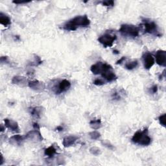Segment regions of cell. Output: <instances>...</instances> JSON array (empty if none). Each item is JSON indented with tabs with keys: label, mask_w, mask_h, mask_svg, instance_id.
I'll return each instance as SVG.
<instances>
[{
	"label": "cell",
	"mask_w": 166,
	"mask_h": 166,
	"mask_svg": "<svg viewBox=\"0 0 166 166\" xmlns=\"http://www.w3.org/2000/svg\"><path fill=\"white\" fill-rule=\"evenodd\" d=\"M90 24V20L86 15L77 16L64 24L62 29L66 31H74L79 27H86Z\"/></svg>",
	"instance_id": "cell-1"
},
{
	"label": "cell",
	"mask_w": 166,
	"mask_h": 166,
	"mask_svg": "<svg viewBox=\"0 0 166 166\" xmlns=\"http://www.w3.org/2000/svg\"><path fill=\"white\" fill-rule=\"evenodd\" d=\"M151 137L148 136V129H144L143 130H139L134 133L132 138V141L134 144H138L143 146H148L151 144Z\"/></svg>",
	"instance_id": "cell-2"
},
{
	"label": "cell",
	"mask_w": 166,
	"mask_h": 166,
	"mask_svg": "<svg viewBox=\"0 0 166 166\" xmlns=\"http://www.w3.org/2000/svg\"><path fill=\"white\" fill-rule=\"evenodd\" d=\"M119 31L121 35L134 39L139 35V28L134 25L123 24L121 25Z\"/></svg>",
	"instance_id": "cell-3"
},
{
	"label": "cell",
	"mask_w": 166,
	"mask_h": 166,
	"mask_svg": "<svg viewBox=\"0 0 166 166\" xmlns=\"http://www.w3.org/2000/svg\"><path fill=\"white\" fill-rule=\"evenodd\" d=\"M112 69V67L106 63H103L101 62H97L95 64L92 65L90 70L94 75L101 74L106 71Z\"/></svg>",
	"instance_id": "cell-4"
},
{
	"label": "cell",
	"mask_w": 166,
	"mask_h": 166,
	"mask_svg": "<svg viewBox=\"0 0 166 166\" xmlns=\"http://www.w3.org/2000/svg\"><path fill=\"white\" fill-rule=\"evenodd\" d=\"M116 39H117L116 35H112V34H110L106 33L103 34V35H101L99 38L98 41L100 43H101L104 48H108L112 47Z\"/></svg>",
	"instance_id": "cell-5"
},
{
	"label": "cell",
	"mask_w": 166,
	"mask_h": 166,
	"mask_svg": "<svg viewBox=\"0 0 166 166\" xmlns=\"http://www.w3.org/2000/svg\"><path fill=\"white\" fill-rule=\"evenodd\" d=\"M144 27L145 29V33L154 34V35L157 36H161L158 31V25H156L155 22L145 21L144 24Z\"/></svg>",
	"instance_id": "cell-6"
},
{
	"label": "cell",
	"mask_w": 166,
	"mask_h": 166,
	"mask_svg": "<svg viewBox=\"0 0 166 166\" xmlns=\"http://www.w3.org/2000/svg\"><path fill=\"white\" fill-rule=\"evenodd\" d=\"M143 62H144V68L145 69H150L152 67L154 66V59L152 55L148 52L147 53H145L143 55Z\"/></svg>",
	"instance_id": "cell-7"
},
{
	"label": "cell",
	"mask_w": 166,
	"mask_h": 166,
	"mask_svg": "<svg viewBox=\"0 0 166 166\" xmlns=\"http://www.w3.org/2000/svg\"><path fill=\"white\" fill-rule=\"evenodd\" d=\"M25 138L30 140H35L41 141L43 140V137L40 132V130L34 129L31 130L25 135Z\"/></svg>",
	"instance_id": "cell-8"
},
{
	"label": "cell",
	"mask_w": 166,
	"mask_h": 166,
	"mask_svg": "<svg viewBox=\"0 0 166 166\" xmlns=\"http://www.w3.org/2000/svg\"><path fill=\"white\" fill-rule=\"evenodd\" d=\"M156 62L159 66L163 67L166 66V51L164 50H158L156 51Z\"/></svg>",
	"instance_id": "cell-9"
},
{
	"label": "cell",
	"mask_w": 166,
	"mask_h": 166,
	"mask_svg": "<svg viewBox=\"0 0 166 166\" xmlns=\"http://www.w3.org/2000/svg\"><path fill=\"white\" fill-rule=\"evenodd\" d=\"M28 86L36 92H42L45 89V84L39 81H32L28 83Z\"/></svg>",
	"instance_id": "cell-10"
},
{
	"label": "cell",
	"mask_w": 166,
	"mask_h": 166,
	"mask_svg": "<svg viewBox=\"0 0 166 166\" xmlns=\"http://www.w3.org/2000/svg\"><path fill=\"white\" fill-rule=\"evenodd\" d=\"M4 123H5V126L6 127L7 129L13 131V132H20L19 125L16 121L13 120V119L6 118L4 119Z\"/></svg>",
	"instance_id": "cell-11"
},
{
	"label": "cell",
	"mask_w": 166,
	"mask_h": 166,
	"mask_svg": "<svg viewBox=\"0 0 166 166\" xmlns=\"http://www.w3.org/2000/svg\"><path fill=\"white\" fill-rule=\"evenodd\" d=\"M71 83L69 81L66 79H64L61 81L58 86V90L57 91V94H60L62 92H65L70 88Z\"/></svg>",
	"instance_id": "cell-12"
},
{
	"label": "cell",
	"mask_w": 166,
	"mask_h": 166,
	"mask_svg": "<svg viewBox=\"0 0 166 166\" xmlns=\"http://www.w3.org/2000/svg\"><path fill=\"white\" fill-rule=\"evenodd\" d=\"M77 139H78V137L74 135L66 136L63 139L62 144L64 147H69L72 146L73 145H74Z\"/></svg>",
	"instance_id": "cell-13"
},
{
	"label": "cell",
	"mask_w": 166,
	"mask_h": 166,
	"mask_svg": "<svg viewBox=\"0 0 166 166\" xmlns=\"http://www.w3.org/2000/svg\"><path fill=\"white\" fill-rule=\"evenodd\" d=\"M12 83L20 86H25L29 82L27 78L23 76H14L12 79Z\"/></svg>",
	"instance_id": "cell-14"
},
{
	"label": "cell",
	"mask_w": 166,
	"mask_h": 166,
	"mask_svg": "<svg viewBox=\"0 0 166 166\" xmlns=\"http://www.w3.org/2000/svg\"><path fill=\"white\" fill-rule=\"evenodd\" d=\"M101 75L108 82H112V81L117 79V76H116L115 73L112 71V69H110V70L102 73Z\"/></svg>",
	"instance_id": "cell-15"
},
{
	"label": "cell",
	"mask_w": 166,
	"mask_h": 166,
	"mask_svg": "<svg viewBox=\"0 0 166 166\" xmlns=\"http://www.w3.org/2000/svg\"><path fill=\"white\" fill-rule=\"evenodd\" d=\"M43 108L40 106L32 108L31 109V114L33 117L39 119L41 118V116L43 113Z\"/></svg>",
	"instance_id": "cell-16"
},
{
	"label": "cell",
	"mask_w": 166,
	"mask_h": 166,
	"mask_svg": "<svg viewBox=\"0 0 166 166\" xmlns=\"http://www.w3.org/2000/svg\"><path fill=\"white\" fill-rule=\"evenodd\" d=\"M0 24L5 27H8L11 24V18L4 13H0Z\"/></svg>",
	"instance_id": "cell-17"
},
{
	"label": "cell",
	"mask_w": 166,
	"mask_h": 166,
	"mask_svg": "<svg viewBox=\"0 0 166 166\" xmlns=\"http://www.w3.org/2000/svg\"><path fill=\"white\" fill-rule=\"evenodd\" d=\"M24 137L21 135H14L11 137L10 138V143L13 145H20L24 141Z\"/></svg>",
	"instance_id": "cell-18"
},
{
	"label": "cell",
	"mask_w": 166,
	"mask_h": 166,
	"mask_svg": "<svg viewBox=\"0 0 166 166\" xmlns=\"http://www.w3.org/2000/svg\"><path fill=\"white\" fill-rule=\"evenodd\" d=\"M44 154L46 156H48L49 158H52V157H53L57 154V150L54 147V146L51 145L50 147L46 148L44 151Z\"/></svg>",
	"instance_id": "cell-19"
},
{
	"label": "cell",
	"mask_w": 166,
	"mask_h": 166,
	"mask_svg": "<svg viewBox=\"0 0 166 166\" xmlns=\"http://www.w3.org/2000/svg\"><path fill=\"white\" fill-rule=\"evenodd\" d=\"M90 126L94 130H97L99 129H100L102 126L101 119H93V120L90 122Z\"/></svg>",
	"instance_id": "cell-20"
},
{
	"label": "cell",
	"mask_w": 166,
	"mask_h": 166,
	"mask_svg": "<svg viewBox=\"0 0 166 166\" xmlns=\"http://www.w3.org/2000/svg\"><path fill=\"white\" fill-rule=\"evenodd\" d=\"M138 65V60H134L132 61H130V62H128L126 64H125V68L128 70H132L134 68H136L137 66Z\"/></svg>",
	"instance_id": "cell-21"
},
{
	"label": "cell",
	"mask_w": 166,
	"mask_h": 166,
	"mask_svg": "<svg viewBox=\"0 0 166 166\" xmlns=\"http://www.w3.org/2000/svg\"><path fill=\"white\" fill-rule=\"evenodd\" d=\"M101 144L103 145L104 147H106L107 148H109V149L111 151H113L115 149V147L113 146L112 143L109 140H108V139H103V140H101Z\"/></svg>",
	"instance_id": "cell-22"
},
{
	"label": "cell",
	"mask_w": 166,
	"mask_h": 166,
	"mask_svg": "<svg viewBox=\"0 0 166 166\" xmlns=\"http://www.w3.org/2000/svg\"><path fill=\"white\" fill-rule=\"evenodd\" d=\"M34 61L33 62H31V63H29V65L31 66H38L41 64L42 63V61L40 59V57L38 56V55H34Z\"/></svg>",
	"instance_id": "cell-23"
},
{
	"label": "cell",
	"mask_w": 166,
	"mask_h": 166,
	"mask_svg": "<svg viewBox=\"0 0 166 166\" xmlns=\"http://www.w3.org/2000/svg\"><path fill=\"white\" fill-rule=\"evenodd\" d=\"M90 153H91L92 155L94 156H99L101 154L102 152L99 148H98L97 147H92L90 148Z\"/></svg>",
	"instance_id": "cell-24"
},
{
	"label": "cell",
	"mask_w": 166,
	"mask_h": 166,
	"mask_svg": "<svg viewBox=\"0 0 166 166\" xmlns=\"http://www.w3.org/2000/svg\"><path fill=\"white\" fill-rule=\"evenodd\" d=\"M89 136L93 140H97L101 137V134L97 131H92L89 133Z\"/></svg>",
	"instance_id": "cell-25"
},
{
	"label": "cell",
	"mask_w": 166,
	"mask_h": 166,
	"mask_svg": "<svg viewBox=\"0 0 166 166\" xmlns=\"http://www.w3.org/2000/svg\"><path fill=\"white\" fill-rule=\"evenodd\" d=\"M165 119H166L165 113H163V114L160 115L158 118V120L160 121V125L164 127H165Z\"/></svg>",
	"instance_id": "cell-26"
},
{
	"label": "cell",
	"mask_w": 166,
	"mask_h": 166,
	"mask_svg": "<svg viewBox=\"0 0 166 166\" xmlns=\"http://www.w3.org/2000/svg\"><path fill=\"white\" fill-rule=\"evenodd\" d=\"M102 5L103 6L106 7H113L114 5V1L112 0H110V1H104L102 2Z\"/></svg>",
	"instance_id": "cell-27"
},
{
	"label": "cell",
	"mask_w": 166,
	"mask_h": 166,
	"mask_svg": "<svg viewBox=\"0 0 166 166\" xmlns=\"http://www.w3.org/2000/svg\"><path fill=\"white\" fill-rule=\"evenodd\" d=\"M94 84L96 86H102L104 84V81H103L101 78H97L94 82Z\"/></svg>",
	"instance_id": "cell-28"
},
{
	"label": "cell",
	"mask_w": 166,
	"mask_h": 166,
	"mask_svg": "<svg viewBox=\"0 0 166 166\" xmlns=\"http://www.w3.org/2000/svg\"><path fill=\"white\" fill-rule=\"evenodd\" d=\"M112 96L113 99H114V100H119L121 98V95L118 92H114L113 94H112Z\"/></svg>",
	"instance_id": "cell-29"
},
{
	"label": "cell",
	"mask_w": 166,
	"mask_h": 166,
	"mask_svg": "<svg viewBox=\"0 0 166 166\" xmlns=\"http://www.w3.org/2000/svg\"><path fill=\"white\" fill-rule=\"evenodd\" d=\"M151 92L152 94H156V93L158 92V86L157 85H154L151 88Z\"/></svg>",
	"instance_id": "cell-30"
},
{
	"label": "cell",
	"mask_w": 166,
	"mask_h": 166,
	"mask_svg": "<svg viewBox=\"0 0 166 166\" xmlns=\"http://www.w3.org/2000/svg\"><path fill=\"white\" fill-rule=\"evenodd\" d=\"M31 1H13V3L15 4H28V3H30Z\"/></svg>",
	"instance_id": "cell-31"
},
{
	"label": "cell",
	"mask_w": 166,
	"mask_h": 166,
	"mask_svg": "<svg viewBox=\"0 0 166 166\" xmlns=\"http://www.w3.org/2000/svg\"><path fill=\"white\" fill-rule=\"evenodd\" d=\"M125 60H126V57H121L120 59L118 60L117 61V62H116V64H117V65H118V64H122V63H123V61H125Z\"/></svg>",
	"instance_id": "cell-32"
},
{
	"label": "cell",
	"mask_w": 166,
	"mask_h": 166,
	"mask_svg": "<svg viewBox=\"0 0 166 166\" xmlns=\"http://www.w3.org/2000/svg\"><path fill=\"white\" fill-rule=\"evenodd\" d=\"M7 57H1V59H0V61H1V63L3 64L5 62H7Z\"/></svg>",
	"instance_id": "cell-33"
},
{
	"label": "cell",
	"mask_w": 166,
	"mask_h": 166,
	"mask_svg": "<svg viewBox=\"0 0 166 166\" xmlns=\"http://www.w3.org/2000/svg\"><path fill=\"white\" fill-rule=\"evenodd\" d=\"M33 128L34 129H36V130H40V127H39V125L36 123H33Z\"/></svg>",
	"instance_id": "cell-34"
},
{
	"label": "cell",
	"mask_w": 166,
	"mask_h": 166,
	"mask_svg": "<svg viewBox=\"0 0 166 166\" xmlns=\"http://www.w3.org/2000/svg\"><path fill=\"white\" fill-rule=\"evenodd\" d=\"M165 70L163 71L162 74L160 75V76L159 77V79L160 80H162L163 78H165Z\"/></svg>",
	"instance_id": "cell-35"
},
{
	"label": "cell",
	"mask_w": 166,
	"mask_h": 166,
	"mask_svg": "<svg viewBox=\"0 0 166 166\" xmlns=\"http://www.w3.org/2000/svg\"><path fill=\"white\" fill-rule=\"evenodd\" d=\"M64 129V128L62 127V126H58L57 128H56V130L57 131H62Z\"/></svg>",
	"instance_id": "cell-36"
},
{
	"label": "cell",
	"mask_w": 166,
	"mask_h": 166,
	"mask_svg": "<svg viewBox=\"0 0 166 166\" xmlns=\"http://www.w3.org/2000/svg\"><path fill=\"white\" fill-rule=\"evenodd\" d=\"M5 127H5V126L4 127V125H2V124L1 125V129H0V130H1V132H4V131L5 130Z\"/></svg>",
	"instance_id": "cell-37"
},
{
	"label": "cell",
	"mask_w": 166,
	"mask_h": 166,
	"mask_svg": "<svg viewBox=\"0 0 166 166\" xmlns=\"http://www.w3.org/2000/svg\"><path fill=\"white\" fill-rule=\"evenodd\" d=\"M1 163H0V165H3V164H4V156H3V155L1 156Z\"/></svg>",
	"instance_id": "cell-38"
},
{
	"label": "cell",
	"mask_w": 166,
	"mask_h": 166,
	"mask_svg": "<svg viewBox=\"0 0 166 166\" xmlns=\"http://www.w3.org/2000/svg\"><path fill=\"white\" fill-rule=\"evenodd\" d=\"M113 53L116 54V55H118V54H119V52L118 51H117V50H114V51H113Z\"/></svg>",
	"instance_id": "cell-39"
}]
</instances>
